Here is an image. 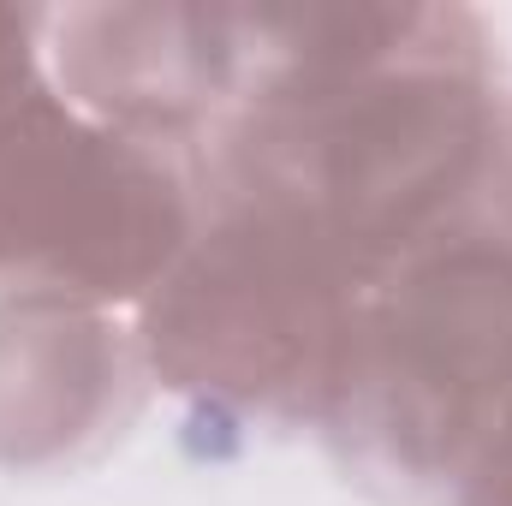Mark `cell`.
<instances>
[{"label": "cell", "mask_w": 512, "mask_h": 506, "mask_svg": "<svg viewBox=\"0 0 512 506\" xmlns=\"http://www.w3.org/2000/svg\"><path fill=\"white\" fill-rule=\"evenodd\" d=\"M370 274L304 227L209 197L161 286L131 310L149 381L233 429H322Z\"/></svg>", "instance_id": "3"}, {"label": "cell", "mask_w": 512, "mask_h": 506, "mask_svg": "<svg viewBox=\"0 0 512 506\" xmlns=\"http://www.w3.org/2000/svg\"><path fill=\"white\" fill-rule=\"evenodd\" d=\"M48 60V6H0V78Z\"/></svg>", "instance_id": "8"}, {"label": "cell", "mask_w": 512, "mask_h": 506, "mask_svg": "<svg viewBox=\"0 0 512 506\" xmlns=\"http://www.w3.org/2000/svg\"><path fill=\"white\" fill-rule=\"evenodd\" d=\"M495 221L512 233V90H507V137H501V173H495Z\"/></svg>", "instance_id": "9"}, {"label": "cell", "mask_w": 512, "mask_h": 506, "mask_svg": "<svg viewBox=\"0 0 512 506\" xmlns=\"http://www.w3.org/2000/svg\"><path fill=\"white\" fill-rule=\"evenodd\" d=\"M512 405V233L495 209L364 286L322 441L387 506H447Z\"/></svg>", "instance_id": "2"}, {"label": "cell", "mask_w": 512, "mask_h": 506, "mask_svg": "<svg viewBox=\"0 0 512 506\" xmlns=\"http://www.w3.org/2000/svg\"><path fill=\"white\" fill-rule=\"evenodd\" d=\"M507 84L471 6H256V90L203 149V191L382 274L495 209Z\"/></svg>", "instance_id": "1"}, {"label": "cell", "mask_w": 512, "mask_h": 506, "mask_svg": "<svg viewBox=\"0 0 512 506\" xmlns=\"http://www.w3.org/2000/svg\"><path fill=\"white\" fill-rule=\"evenodd\" d=\"M203 203V155L90 120L48 60L0 78V298L137 310Z\"/></svg>", "instance_id": "4"}, {"label": "cell", "mask_w": 512, "mask_h": 506, "mask_svg": "<svg viewBox=\"0 0 512 506\" xmlns=\"http://www.w3.org/2000/svg\"><path fill=\"white\" fill-rule=\"evenodd\" d=\"M447 506H512V405L501 411V423L489 429V441L477 447L471 471L459 477V489L447 495Z\"/></svg>", "instance_id": "7"}, {"label": "cell", "mask_w": 512, "mask_h": 506, "mask_svg": "<svg viewBox=\"0 0 512 506\" xmlns=\"http://www.w3.org/2000/svg\"><path fill=\"white\" fill-rule=\"evenodd\" d=\"M143 352L114 310L0 298V471H72L143 405Z\"/></svg>", "instance_id": "6"}, {"label": "cell", "mask_w": 512, "mask_h": 506, "mask_svg": "<svg viewBox=\"0 0 512 506\" xmlns=\"http://www.w3.org/2000/svg\"><path fill=\"white\" fill-rule=\"evenodd\" d=\"M48 78L102 126L203 155L256 90V6H60Z\"/></svg>", "instance_id": "5"}]
</instances>
